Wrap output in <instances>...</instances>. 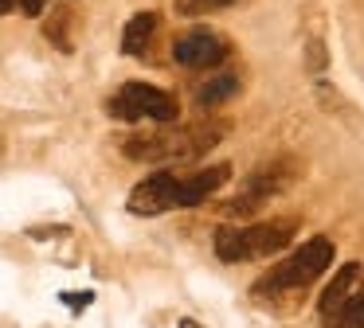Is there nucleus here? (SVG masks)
<instances>
[{
  "instance_id": "9d476101",
  "label": "nucleus",
  "mask_w": 364,
  "mask_h": 328,
  "mask_svg": "<svg viewBox=\"0 0 364 328\" xmlns=\"http://www.w3.org/2000/svg\"><path fill=\"white\" fill-rule=\"evenodd\" d=\"M329 317H333V328H364V289L348 293L345 305L337 312H329Z\"/></svg>"
},
{
  "instance_id": "f8f14e48",
  "label": "nucleus",
  "mask_w": 364,
  "mask_h": 328,
  "mask_svg": "<svg viewBox=\"0 0 364 328\" xmlns=\"http://www.w3.org/2000/svg\"><path fill=\"white\" fill-rule=\"evenodd\" d=\"M67 305H90V293H63Z\"/></svg>"
},
{
  "instance_id": "9b49d317",
  "label": "nucleus",
  "mask_w": 364,
  "mask_h": 328,
  "mask_svg": "<svg viewBox=\"0 0 364 328\" xmlns=\"http://www.w3.org/2000/svg\"><path fill=\"white\" fill-rule=\"evenodd\" d=\"M43 8H48V0H20V12L24 16H40Z\"/></svg>"
},
{
  "instance_id": "ddd939ff",
  "label": "nucleus",
  "mask_w": 364,
  "mask_h": 328,
  "mask_svg": "<svg viewBox=\"0 0 364 328\" xmlns=\"http://www.w3.org/2000/svg\"><path fill=\"white\" fill-rule=\"evenodd\" d=\"M12 4H16V0H0V12H12Z\"/></svg>"
},
{
  "instance_id": "4468645a",
  "label": "nucleus",
  "mask_w": 364,
  "mask_h": 328,
  "mask_svg": "<svg viewBox=\"0 0 364 328\" xmlns=\"http://www.w3.org/2000/svg\"><path fill=\"white\" fill-rule=\"evenodd\" d=\"M181 328H200V324H196V320H181Z\"/></svg>"
},
{
  "instance_id": "f257e3e1",
  "label": "nucleus",
  "mask_w": 364,
  "mask_h": 328,
  "mask_svg": "<svg viewBox=\"0 0 364 328\" xmlns=\"http://www.w3.org/2000/svg\"><path fill=\"white\" fill-rule=\"evenodd\" d=\"M329 266H333V242L329 239H309V242H301L286 262H278L274 270L255 285V293L270 297V293H282V289H301L314 278H321Z\"/></svg>"
},
{
  "instance_id": "20e7f679",
  "label": "nucleus",
  "mask_w": 364,
  "mask_h": 328,
  "mask_svg": "<svg viewBox=\"0 0 364 328\" xmlns=\"http://www.w3.org/2000/svg\"><path fill=\"white\" fill-rule=\"evenodd\" d=\"M223 55H228L223 39L215 35V31H208V28H196V31H188V35H181L173 43V59L181 62V67H196V70L215 67Z\"/></svg>"
},
{
  "instance_id": "2eb2a0df",
  "label": "nucleus",
  "mask_w": 364,
  "mask_h": 328,
  "mask_svg": "<svg viewBox=\"0 0 364 328\" xmlns=\"http://www.w3.org/2000/svg\"><path fill=\"white\" fill-rule=\"evenodd\" d=\"M200 4H231V0H200Z\"/></svg>"
},
{
  "instance_id": "423d86ee",
  "label": "nucleus",
  "mask_w": 364,
  "mask_h": 328,
  "mask_svg": "<svg viewBox=\"0 0 364 328\" xmlns=\"http://www.w3.org/2000/svg\"><path fill=\"white\" fill-rule=\"evenodd\" d=\"M228 176H231L228 164H215V168L196 172L192 180H181V184H176V207H192V203L208 199V195H212V192H215V187H220Z\"/></svg>"
},
{
  "instance_id": "7ed1b4c3",
  "label": "nucleus",
  "mask_w": 364,
  "mask_h": 328,
  "mask_svg": "<svg viewBox=\"0 0 364 328\" xmlns=\"http://www.w3.org/2000/svg\"><path fill=\"white\" fill-rule=\"evenodd\" d=\"M110 114L122 121H137V117H153V121H173L176 117V98L149 82H129L110 98Z\"/></svg>"
},
{
  "instance_id": "39448f33",
  "label": "nucleus",
  "mask_w": 364,
  "mask_h": 328,
  "mask_svg": "<svg viewBox=\"0 0 364 328\" xmlns=\"http://www.w3.org/2000/svg\"><path fill=\"white\" fill-rule=\"evenodd\" d=\"M176 184L181 180L173 172H153V176H145L134 187V195H129V211L134 215H161V211L176 207Z\"/></svg>"
},
{
  "instance_id": "f03ea898",
  "label": "nucleus",
  "mask_w": 364,
  "mask_h": 328,
  "mask_svg": "<svg viewBox=\"0 0 364 328\" xmlns=\"http://www.w3.org/2000/svg\"><path fill=\"white\" fill-rule=\"evenodd\" d=\"M290 239H294V219H274V223H259V226H223V231H215V254L223 262H247V258L274 254Z\"/></svg>"
},
{
  "instance_id": "6e6552de",
  "label": "nucleus",
  "mask_w": 364,
  "mask_h": 328,
  "mask_svg": "<svg viewBox=\"0 0 364 328\" xmlns=\"http://www.w3.org/2000/svg\"><path fill=\"white\" fill-rule=\"evenodd\" d=\"M153 31H157V16H153V12L134 16V20L126 23V35H122V51H126V55H141Z\"/></svg>"
},
{
  "instance_id": "0eeeda50",
  "label": "nucleus",
  "mask_w": 364,
  "mask_h": 328,
  "mask_svg": "<svg viewBox=\"0 0 364 328\" xmlns=\"http://www.w3.org/2000/svg\"><path fill=\"white\" fill-rule=\"evenodd\" d=\"M356 278H360V266H356V262H345L337 273H333V281L325 285L321 301H317V305H321V312H325V317H329V312H337L341 305H345V297L353 293Z\"/></svg>"
},
{
  "instance_id": "1a4fd4ad",
  "label": "nucleus",
  "mask_w": 364,
  "mask_h": 328,
  "mask_svg": "<svg viewBox=\"0 0 364 328\" xmlns=\"http://www.w3.org/2000/svg\"><path fill=\"white\" fill-rule=\"evenodd\" d=\"M239 90V75H215V78H208L204 86L196 90V106H220V102H228L231 94Z\"/></svg>"
}]
</instances>
